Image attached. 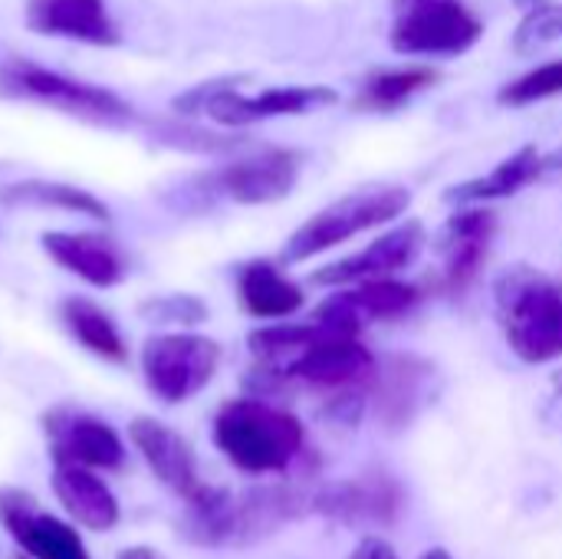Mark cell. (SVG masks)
<instances>
[{"label":"cell","mask_w":562,"mask_h":559,"mask_svg":"<svg viewBox=\"0 0 562 559\" xmlns=\"http://www.w3.org/2000/svg\"><path fill=\"white\" fill-rule=\"evenodd\" d=\"M0 527L26 559H92L76 527L46 514L30 491L0 488Z\"/></svg>","instance_id":"cell-12"},{"label":"cell","mask_w":562,"mask_h":559,"mask_svg":"<svg viewBox=\"0 0 562 559\" xmlns=\"http://www.w3.org/2000/svg\"><path fill=\"white\" fill-rule=\"evenodd\" d=\"M13 559H26V557H13Z\"/></svg>","instance_id":"cell-38"},{"label":"cell","mask_w":562,"mask_h":559,"mask_svg":"<svg viewBox=\"0 0 562 559\" xmlns=\"http://www.w3.org/2000/svg\"><path fill=\"white\" fill-rule=\"evenodd\" d=\"M0 204L3 208H53L66 214H82L92 221H109L105 201L89 194L86 188L66 185V181H43V178H26L0 188Z\"/></svg>","instance_id":"cell-25"},{"label":"cell","mask_w":562,"mask_h":559,"mask_svg":"<svg viewBox=\"0 0 562 559\" xmlns=\"http://www.w3.org/2000/svg\"><path fill=\"white\" fill-rule=\"evenodd\" d=\"M553 171H562V145L557 152L543 155V175H553Z\"/></svg>","instance_id":"cell-35"},{"label":"cell","mask_w":562,"mask_h":559,"mask_svg":"<svg viewBox=\"0 0 562 559\" xmlns=\"http://www.w3.org/2000/svg\"><path fill=\"white\" fill-rule=\"evenodd\" d=\"M379 362L369 353V346H362L352 336H333L323 333L290 369L286 379L290 382H303L313 389H333V392H346V389H359L362 382H369L375 376Z\"/></svg>","instance_id":"cell-16"},{"label":"cell","mask_w":562,"mask_h":559,"mask_svg":"<svg viewBox=\"0 0 562 559\" xmlns=\"http://www.w3.org/2000/svg\"><path fill=\"white\" fill-rule=\"evenodd\" d=\"M484 33L464 0H392L389 43L405 56H461Z\"/></svg>","instance_id":"cell-6"},{"label":"cell","mask_w":562,"mask_h":559,"mask_svg":"<svg viewBox=\"0 0 562 559\" xmlns=\"http://www.w3.org/2000/svg\"><path fill=\"white\" fill-rule=\"evenodd\" d=\"M438 72L425 69V66H408V69H375L366 76L359 96H356V109L362 112H395L405 102H412L422 89L435 86Z\"/></svg>","instance_id":"cell-27"},{"label":"cell","mask_w":562,"mask_h":559,"mask_svg":"<svg viewBox=\"0 0 562 559\" xmlns=\"http://www.w3.org/2000/svg\"><path fill=\"white\" fill-rule=\"evenodd\" d=\"M562 40V3L533 7L514 30V49L520 56H533L537 49Z\"/></svg>","instance_id":"cell-30"},{"label":"cell","mask_w":562,"mask_h":559,"mask_svg":"<svg viewBox=\"0 0 562 559\" xmlns=\"http://www.w3.org/2000/svg\"><path fill=\"white\" fill-rule=\"evenodd\" d=\"M234 534V494L227 488L204 484L191 501H184L181 537L194 547H231Z\"/></svg>","instance_id":"cell-26"},{"label":"cell","mask_w":562,"mask_h":559,"mask_svg":"<svg viewBox=\"0 0 562 559\" xmlns=\"http://www.w3.org/2000/svg\"><path fill=\"white\" fill-rule=\"evenodd\" d=\"M408 204H412V194L402 185H366L352 194H342L339 201L316 211L286 237L280 264H306L366 231H375L402 217Z\"/></svg>","instance_id":"cell-3"},{"label":"cell","mask_w":562,"mask_h":559,"mask_svg":"<svg viewBox=\"0 0 562 559\" xmlns=\"http://www.w3.org/2000/svg\"><path fill=\"white\" fill-rule=\"evenodd\" d=\"M306 514H313V494L296 484H260L234 494L231 547H254Z\"/></svg>","instance_id":"cell-17"},{"label":"cell","mask_w":562,"mask_h":559,"mask_svg":"<svg viewBox=\"0 0 562 559\" xmlns=\"http://www.w3.org/2000/svg\"><path fill=\"white\" fill-rule=\"evenodd\" d=\"M300 168L303 158L293 148H263L254 152L247 158H237L231 165H224L221 171H214L207 178L211 191L234 201V204H277L283 201L296 181H300Z\"/></svg>","instance_id":"cell-11"},{"label":"cell","mask_w":562,"mask_h":559,"mask_svg":"<svg viewBox=\"0 0 562 559\" xmlns=\"http://www.w3.org/2000/svg\"><path fill=\"white\" fill-rule=\"evenodd\" d=\"M346 559H398V554H395V547L385 537H375L372 534V537H362L359 547Z\"/></svg>","instance_id":"cell-33"},{"label":"cell","mask_w":562,"mask_h":559,"mask_svg":"<svg viewBox=\"0 0 562 559\" xmlns=\"http://www.w3.org/2000/svg\"><path fill=\"white\" fill-rule=\"evenodd\" d=\"M418 300H422V293L412 283H398V280L356 283V287H342L339 293L326 297L313 310L310 323L333 333V336H352L356 339L372 323L405 316L408 310H415Z\"/></svg>","instance_id":"cell-9"},{"label":"cell","mask_w":562,"mask_h":559,"mask_svg":"<svg viewBox=\"0 0 562 559\" xmlns=\"http://www.w3.org/2000/svg\"><path fill=\"white\" fill-rule=\"evenodd\" d=\"M115 559H165V557H161L155 547H142V544H138V547H125V550H122Z\"/></svg>","instance_id":"cell-34"},{"label":"cell","mask_w":562,"mask_h":559,"mask_svg":"<svg viewBox=\"0 0 562 559\" xmlns=\"http://www.w3.org/2000/svg\"><path fill=\"white\" fill-rule=\"evenodd\" d=\"M494 306L517 359L530 366L562 359V280L517 264L497 277Z\"/></svg>","instance_id":"cell-1"},{"label":"cell","mask_w":562,"mask_h":559,"mask_svg":"<svg viewBox=\"0 0 562 559\" xmlns=\"http://www.w3.org/2000/svg\"><path fill=\"white\" fill-rule=\"evenodd\" d=\"M402 507L405 491L392 474H359L313 491V514L352 530H385L402 517Z\"/></svg>","instance_id":"cell-7"},{"label":"cell","mask_w":562,"mask_h":559,"mask_svg":"<svg viewBox=\"0 0 562 559\" xmlns=\"http://www.w3.org/2000/svg\"><path fill=\"white\" fill-rule=\"evenodd\" d=\"M217 451L244 474H280L306 445V432L296 415L263 399H231L214 415Z\"/></svg>","instance_id":"cell-2"},{"label":"cell","mask_w":562,"mask_h":559,"mask_svg":"<svg viewBox=\"0 0 562 559\" xmlns=\"http://www.w3.org/2000/svg\"><path fill=\"white\" fill-rule=\"evenodd\" d=\"M43 254L59 264L66 273L79 277L82 283L95 290H112L125 280L128 260L119 250V244L105 234L92 231H46L40 237Z\"/></svg>","instance_id":"cell-18"},{"label":"cell","mask_w":562,"mask_h":559,"mask_svg":"<svg viewBox=\"0 0 562 559\" xmlns=\"http://www.w3.org/2000/svg\"><path fill=\"white\" fill-rule=\"evenodd\" d=\"M562 92V59H553V63H547V66H537V69H530V72H524L520 79H514V82H507L504 89H501V105H514V109H520V105H533V102H540V99H550V96H560Z\"/></svg>","instance_id":"cell-29"},{"label":"cell","mask_w":562,"mask_h":559,"mask_svg":"<svg viewBox=\"0 0 562 559\" xmlns=\"http://www.w3.org/2000/svg\"><path fill=\"white\" fill-rule=\"evenodd\" d=\"M138 366L161 405H184L217 376L221 346L201 333H155L142 343Z\"/></svg>","instance_id":"cell-5"},{"label":"cell","mask_w":562,"mask_h":559,"mask_svg":"<svg viewBox=\"0 0 562 559\" xmlns=\"http://www.w3.org/2000/svg\"><path fill=\"white\" fill-rule=\"evenodd\" d=\"M425 224L422 221H402L392 231H385L379 241H372L366 250L342 257L336 264H326L316 270L310 280L316 287H356V283H372V280H389L392 273L412 267L425 247Z\"/></svg>","instance_id":"cell-13"},{"label":"cell","mask_w":562,"mask_h":559,"mask_svg":"<svg viewBox=\"0 0 562 559\" xmlns=\"http://www.w3.org/2000/svg\"><path fill=\"white\" fill-rule=\"evenodd\" d=\"M128 441L135 445V451L148 465V471L158 478V484H165L175 497L191 501L204 488V481L198 474V458H194L188 438L181 432H175L171 425H165L151 415H138L128 425Z\"/></svg>","instance_id":"cell-15"},{"label":"cell","mask_w":562,"mask_h":559,"mask_svg":"<svg viewBox=\"0 0 562 559\" xmlns=\"http://www.w3.org/2000/svg\"><path fill=\"white\" fill-rule=\"evenodd\" d=\"M540 415H543L547 425L562 428V369L553 372V379H550V392H547V402H543Z\"/></svg>","instance_id":"cell-32"},{"label":"cell","mask_w":562,"mask_h":559,"mask_svg":"<svg viewBox=\"0 0 562 559\" xmlns=\"http://www.w3.org/2000/svg\"><path fill=\"white\" fill-rule=\"evenodd\" d=\"M43 435L49 441L53 461L59 465H79L89 471H119L125 465V441L119 432L76 405H53L43 415Z\"/></svg>","instance_id":"cell-8"},{"label":"cell","mask_w":562,"mask_h":559,"mask_svg":"<svg viewBox=\"0 0 562 559\" xmlns=\"http://www.w3.org/2000/svg\"><path fill=\"white\" fill-rule=\"evenodd\" d=\"M240 82H247V79L234 76L224 89H217L207 99L201 115H207L227 128H244V125H254L263 119L303 115V112H316V109L339 102V92L329 86H277V89H263L257 96H244Z\"/></svg>","instance_id":"cell-10"},{"label":"cell","mask_w":562,"mask_h":559,"mask_svg":"<svg viewBox=\"0 0 562 559\" xmlns=\"http://www.w3.org/2000/svg\"><path fill=\"white\" fill-rule=\"evenodd\" d=\"M165 142H171L178 148H191V152H224V148L240 145L237 138H224V135H214V132H204V128H191V125L171 128L165 135Z\"/></svg>","instance_id":"cell-31"},{"label":"cell","mask_w":562,"mask_h":559,"mask_svg":"<svg viewBox=\"0 0 562 559\" xmlns=\"http://www.w3.org/2000/svg\"><path fill=\"white\" fill-rule=\"evenodd\" d=\"M138 316L151 326H165V333H191V326H201L211 310L194 293H155L138 303Z\"/></svg>","instance_id":"cell-28"},{"label":"cell","mask_w":562,"mask_h":559,"mask_svg":"<svg viewBox=\"0 0 562 559\" xmlns=\"http://www.w3.org/2000/svg\"><path fill=\"white\" fill-rule=\"evenodd\" d=\"M237 297L254 320H290L306 303L303 287L293 283L273 260L244 264L237 270Z\"/></svg>","instance_id":"cell-23"},{"label":"cell","mask_w":562,"mask_h":559,"mask_svg":"<svg viewBox=\"0 0 562 559\" xmlns=\"http://www.w3.org/2000/svg\"><path fill=\"white\" fill-rule=\"evenodd\" d=\"M431 366L412 356H395L385 359L375 369V409L382 415V422L389 428H402L408 425L418 409L428 402V382H431Z\"/></svg>","instance_id":"cell-21"},{"label":"cell","mask_w":562,"mask_h":559,"mask_svg":"<svg viewBox=\"0 0 562 559\" xmlns=\"http://www.w3.org/2000/svg\"><path fill=\"white\" fill-rule=\"evenodd\" d=\"M53 494L63 504L66 517L92 534H109L122 521V507L115 491L105 484L99 471L79 468V465H59L53 468Z\"/></svg>","instance_id":"cell-20"},{"label":"cell","mask_w":562,"mask_h":559,"mask_svg":"<svg viewBox=\"0 0 562 559\" xmlns=\"http://www.w3.org/2000/svg\"><path fill=\"white\" fill-rule=\"evenodd\" d=\"M494 234H497V211H491L484 204L458 208L438 227L435 254L441 257V277L451 293H461L477 280V273L491 254Z\"/></svg>","instance_id":"cell-14"},{"label":"cell","mask_w":562,"mask_h":559,"mask_svg":"<svg viewBox=\"0 0 562 559\" xmlns=\"http://www.w3.org/2000/svg\"><path fill=\"white\" fill-rule=\"evenodd\" d=\"M537 178H543V152L537 145H524L510 158H504L494 171L471 178V181H461V185H451L445 191V201L458 204V208H481L487 201L520 194Z\"/></svg>","instance_id":"cell-22"},{"label":"cell","mask_w":562,"mask_h":559,"mask_svg":"<svg viewBox=\"0 0 562 559\" xmlns=\"http://www.w3.org/2000/svg\"><path fill=\"white\" fill-rule=\"evenodd\" d=\"M514 3H517V7H530V10H533V7H540L543 0H514Z\"/></svg>","instance_id":"cell-37"},{"label":"cell","mask_w":562,"mask_h":559,"mask_svg":"<svg viewBox=\"0 0 562 559\" xmlns=\"http://www.w3.org/2000/svg\"><path fill=\"white\" fill-rule=\"evenodd\" d=\"M23 20L40 36H63L89 46H115L122 36L105 0H26Z\"/></svg>","instance_id":"cell-19"},{"label":"cell","mask_w":562,"mask_h":559,"mask_svg":"<svg viewBox=\"0 0 562 559\" xmlns=\"http://www.w3.org/2000/svg\"><path fill=\"white\" fill-rule=\"evenodd\" d=\"M0 96L49 105L63 115H72V119H82L92 125H128L135 115L132 105L119 92L102 89L95 82L63 76L33 59L0 63Z\"/></svg>","instance_id":"cell-4"},{"label":"cell","mask_w":562,"mask_h":559,"mask_svg":"<svg viewBox=\"0 0 562 559\" xmlns=\"http://www.w3.org/2000/svg\"><path fill=\"white\" fill-rule=\"evenodd\" d=\"M418 559H454V557H451L445 547H431V550H425V554H422Z\"/></svg>","instance_id":"cell-36"},{"label":"cell","mask_w":562,"mask_h":559,"mask_svg":"<svg viewBox=\"0 0 562 559\" xmlns=\"http://www.w3.org/2000/svg\"><path fill=\"white\" fill-rule=\"evenodd\" d=\"M59 323L95 359H105V362H125L128 359V346H125L115 320L99 303H92L89 297L59 300Z\"/></svg>","instance_id":"cell-24"}]
</instances>
